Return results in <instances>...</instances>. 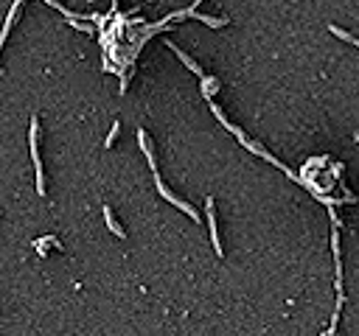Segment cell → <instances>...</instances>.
Returning <instances> with one entry per match:
<instances>
[{"label": "cell", "instance_id": "3", "mask_svg": "<svg viewBox=\"0 0 359 336\" xmlns=\"http://www.w3.org/2000/svg\"><path fill=\"white\" fill-rule=\"evenodd\" d=\"M205 210H208V227H211L213 252H216V255H225V249H222V241H219V227H216V205H213V199H208V202H205Z\"/></svg>", "mask_w": 359, "mask_h": 336}, {"label": "cell", "instance_id": "4", "mask_svg": "<svg viewBox=\"0 0 359 336\" xmlns=\"http://www.w3.org/2000/svg\"><path fill=\"white\" fill-rule=\"evenodd\" d=\"M26 3V0H14L11 3V9H9V14H6V26H3V31H0V48H3V42L6 37H9V31H11V26H14V17H17V11H20V6Z\"/></svg>", "mask_w": 359, "mask_h": 336}, {"label": "cell", "instance_id": "2", "mask_svg": "<svg viewBox=\"0 0 359 336\" xmlns=\"http://www.w3.org/2000/svg\"><path fill=\"white\" fill-rule=\"evenodd\" d=\"M39 123L37 118L31 121V132H28V146H31V160H34V171H37V194L45 196V174H43V163H39V152H37V143H39Z\"/></svg>", "mask_w": 359, "mask_h": 336}, {"label": "cell", "instance_id": "5", "mask_svg": "<svg viewBox=\"0 0 359 336\" xmlns=\"http://www.w3.org/2000/svg\"><path fill=\"white\" fill-rule=\"evenodd\" d=\"M166 48H171V51H174V53H177V56H180V62H183V65H185V68H188V70H191V73H196V76H200V79H202V76H205V73H202V68H200V65H196V62H194V59H191V56H188V53H183V51H180V48L174 45V42H166Z\"/></svg>", "mask_w": 359, "mask_h": 336}, {"label": "cell", "instance_id": "1", "mask_svg": "<svg viewBox=\"0 0 359 336\" xmlns=\"http://www.w3.org/2000/svg\"><path fill=\"white\" fill-rule=\"evenodd\" d=\"M137 143H141V149H143V154H146V160H149V165H152V171H154V182H157V194L160 196H163V199H169L171 202V205H174V207H180V210H183V213H188L191 216V219H194V221H200V213H196V210L194 207H191L188 205V202H183V199H177V196H171V191L169 188H166V185L163 182H160V174H157V163H154V157H152V152H149V143H146V132H137Z\"/></svg>", "mask_w": 359, "mask_h": 336}, {"label": "cell", "instance_id": "9", "mask_svg": "<svg viewBox=\"0 0 359 336\" xmlns=\"http://www.w3.org/2000/svg\"><path fill=\"white\" fill-rule=\"evenodd\" d=\"M48 244H51V247H56V249H65L62 244L56 241V238L53 236H45V238H37V241H34V247H48Z\"/></svg>", "mask_w": 359, "mask_h": 336}, {"label": "cell", "instance_id": "8", "mask_svg": "<svg viewBox=\"0 0 359 336\" xmlns=\"http://www.w3.org/2000/svg\"><path fill=\"white\" fill-rule=\"evenodd\" d=\"M328 31H331L337 39H345L348 45H356V37H354V34H348V31H343V28H337V26H328Z\"/></svg>", "mask_w": 359, "mask_h": 336}, {"label": "cell", "instance_id": "7", "mask_svg": "<svg viewBox=\"0 0 359 336\" xmlns=\"http://www.w3.org/2000/svg\"><path fill=\"white\" fill-rule=\"evenodd\" d=\"M104 219H107V227H110L112 233H115L118 238H127V233L118 227V221H115V216H112V210H110V205H104Z\"/></svg>", "mask_w": 359, "mask_h": 336}, {"label": "cell", "instance_id": "6", "mask_svg": "<svg viewBox=\"0 0 359 336\" xmlns=\"http://www.w3.org/2000/svg\"><path fill=\"white\" fill-rule=\"evenodd\" d=\"M191 17H196V20L202 23V26H208V28H222V26H227V20H219V17H208V14H200V11L194 9V14Z\"/></svg>", "mask_w": 359, "mask_h": 336}, {"label": "cell", "instance_id": "10", "mask_svg": "<svg viewBox=\"0 0 359 336\" xmlns=\"http://www.w3.org/2000/svg\"><path fill=\"white\" fill-rule=\"evenodd\" d=\"M118 132H121V123H118V121H112V129H110V135H107V140H104V146H107V149H112V143H115Z\"/></svg>", "mask_w": 359, "mask_h": 336}]
</instances>
